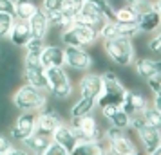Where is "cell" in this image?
Masks as SVG:
<instances>
[{"instance_id":"60d3db41","label":"cell","mask_w":161,"mask_h":155,"mask_svg":"<svg viewBox=\"0 0 161 155\" xmlns=\"http://www.w3.org/2000/svg\"><path fill=\"white\" fill-rule=\"evenodd\" d=\"M0 155H6V153H0Z\"/></svg>"},{"instance_id":"7a4b0ae2","label":"cell","mask_w":161,"mask_h":155,"mask_svg":"<svg viewBox=\"0 0 161 155\" xmlns=\"http://www.w3.org/2000/svg\"><path fill=\"white\" fill-rule=\"evenodd\" d=\"M102 76V94L96 99V108H103V106H121L123 97L127 94V87H125L119 76L112 70H105Z\"/></svg>"},{"instance_id":"836d02e7","label":"cell","mask_w":161,"mask_h":155,"mask_svg":"<svg viewBox=\"0 0 161 155\" xmlns=\"http://www.w3.org/2000/svg\"><path fill=\"white\" fill-rule=\"evenodd\" d=\"M44 155H71V153L67 152L65 148H62L60 144H56V142L51 141V144L47 146V150L44 152Z\"/></svg>"},{"instance_id":"74e56055","label":"cell","mask_w":161,"mask_h":155,"mask_svg":"<svg viewBox=\"0 0 161 155\" xmlns=\"http://www.w3.org/2000/svg\"><path fill=\"white\" fill-rule=\"evenodd\" d=\"M69 2H73V4L76 6V8H80L81 4H83V0H69Z\"/></svg>"},{"instance_id":"8d00e7d4","label":"cell","mask_w":161,"mask_h":155,"mask_svg":"<svg viewBox=\"0 0 161 155\" xmlns=\"http://www.w3.org/2000/svg\"><path fill=\"white\" fill-rule=\"evenodd\" d=\"M6 155H31V153H29V152H25L24 148H16V146H13Z\"/></svg>"},{"instance_id":"7c38bea8","label":"cell","mask_w":161,"mask_h":155,"mask_svg":"<svg viewBox=\"0 0 161 155\" xmlns=\"http://www.w3.org/2000/svg\"><path fill=\"white\" fill-rule=\"evenodd\" d=\"M76 20H80V22L87 23L91 27H94L98 33L102 29L105 22H107V18L103 16V13L98 9V6L94 4H91V2H83L78 9V15H76Z\"/></svg>"},{"instance_id":"ac0fdd59","label":"cell","mask_w":161,"mask_h":155,"mask_svg":"<svg viewBox=\"0 0 161 155\" xmlns=\"http://www.w3.org/2000/svg\"><path fill=\"white\" fill-rule=\"evenodd\" d=\"M100 112L110 123V126H114L118 130H127L129 128L130 116L123 110V106H103V108H100Z\"/></svg>"},{"instance_id":"d4e9b609","label":"cell","mask_w":161,"mask_h":155,"mask_svg":"<svg viewBox=\"0 0 161 155\" xmlns=\"http://www.w3.org/2000/svg\"><path fill=\"white\" fill-rule=\"evenodd\" d=\"M138 29L139 33H156L161 23V11H148L145 15L138 16Z\"/></svg>"},{"instance_id":"ab89813d","label":"cell","mask_w":161,"mask_h":155,"mask_svg":"<svg viewBox=\"0 0 161 155\" xmlns=\"http://www.w3.org/2000/svg\"><path fill=\"white\" fill-rule=\"evenodd\" d=\"M132 155H147V153H145V152H141V150H138L136 153H132Z\"/></svg>"},{"instance_id":"ba28073f","label":"cell","mask_w":161,"mask_h":155,"mask_svg":"<svg viewBox=\"0 0 161 155\" xmlns=\"http://www.w3.org/2000/svg\"><path fill=\"white\" fill-rule=\"evenodd\" d=\"M24 80L27 85L45 90V67L42 65L40 56H33V54L24 56Z\"/></svg>"},{"instance_id":"8fae6325","label":"cell","mask_w":161,"mask_h":155,"mask_svg":"<svg viewBox=\"0 0 161 155\" xmlns=\"http://www.w3.org/2000/svg\"><path fill=\"white\" fill-rule=\"evenodd\" d=\"M100 38L102 40H109V38H134L139 34L138 23L136 22H118V20H112V22H105L102 29H100Z\"/></svg>"},{"instance_id":"83f0119b","label":"cell","mask_w":161,"mask_h":155,"mask_svg":"<svg viewBox=\"0 0 161 155\" xmlns=\"http://www.w3.org/2000/svg\"><path fill=\"white\" fill-rule=\"evenodd\" d=\"M36 11H38V4L35 0H15L13 16L16 20H29Z\"/></svg>"},{"instance_id":"4316f807","label":"cell","mask_w":161,"mask_h":155,"mask_svg":"<svg viewBox=\"0 0 161 155\" xmlns=\"http://www.w3.org/2000/svg\"><path fill=\"white\" fill-rule=\"evenodd\" d=\"M147 126L161 128V106H159V96H154V103H150L145 110L141 112Z\"/></svg>"},{"instance_id":"9a60e30c","label":"cell","mask_w":161,"mask_h":155,"mask_svg":"<svg viewBox=\"0 0 161 155\" xmlns=\"http://www.w3.org/2000/svg\"><path fill=\"white\" fill-rule=\"evenodd\" d=\"M107 148H109V155H132L138 152V144L125 132L114 139L107 141Z\"/></svg>"},{"instance_id":"3957f363","label":"cell","mask_w":161,"mask_h":155,"mask_svg":"<svg viewBox=\"0 0 161 155\" xmlns=\"http://www.w3.org/2000/svg\"><path fill=\"white\" fill-rule=\"evenodd\" d=\"M103 42V52L118 67H129L136 58V47L130 38H109Z\"/></svg>"},{"instance_id":"5b68a950","label":"cell","mask_w":161,"mask_h":155,"mask_svg":"<svg viewBox=\"0 0 161 155\" xmlns=\"http://www.w3.org/2000/svg\"><path fill=\"white\" fill-rule=\"evenodd\" d=\"M45 103H47L45 90H40L27 83L18 87L13 94V105L20 112H38L42 106H45Z\"/></svg>"},{"instance_id":"7402d4cb","label":"cell","mask_w":161,"mask_h":155,"mask_svg":"<svg viewBox=\"0 0 161 155\" xmlns=\"http://www.w3.org/2000/svg\"><path fill=\"white\" fill-rule=\"evenodd\" d=\"M27 23H29V29H31V38H38V40H45V38H47L49 29H51V23H49L45 13L40 8H38L36 13L27 20Z\"/></svg>"},{"instance_id":"5bb4252c","label":"cell","mask_w":161,"mask_h":155,"mask_svg":"<svg viewBox=\"0 0 161 155\" xmlns=\"http://www.w3.org/2000/svg\"><path fill=\"white\" fill-rule=\"evenodd\" d=\"M138 139L141 144V152H145L147 155L152 153L154 150L161 148V132L159 128L154 126H143L141 130H138Z\"/></svg>"},{"instance_id":"2e32d148","label":"cell","mask_w":161,"mask_h":155,"mask_svg":"<svg viewBox=\"0 0 161 155\" xmlns=\"http://www.w3.org/2000/svg\"><path fill=\"white\" fill-rule=\"evenodd\" d=\"M148 105H150V101H148V97H147L143 92L127 89V94H125V97H123L121 106H123V110L127 112L129 116H132V114H136V112H143Z\"/></svg>"},{"instance_id":"cb8c5ba5","label":"cell","mask_w":161,"mask_h":155,"mask_svg":"<svg viewBox=\"0 0 161 155\" xmlns=\"http://www.w3.org/2000/svg\"><path fill=\"white\" fill-rule=\"evenodd\" d=\"M20 144H22V148L25 152H29L31 155H44L47 146L51 144V137L35 132V133H31L29 137H25L24 141H20Z\"/></svg>"},{"instance_id":"277c9868","label":"cell","mask_w":161,"mask_h":155,"mask_svg":"<svg viewBox=\"0 0 161 155\" xmlns=\"http://www.w3.org/2000/svg\"><path fill=\"white\" fill-rule=\"evenodd\" d=\"M73 81L67 74L65 67H49L45 69V92L56 99H67L73 94Z\"/></svg>"},{"instance_id":"603a6c76","label":"cell","mask_w":161,"mask_h":155,"mask_svg":"<svg viewBox=\"0 0 161 155\" xmlns=\"http://www.w3.org/2000/svg\"><path fill=\"white\" fill-rule=\"evenodd\" d=\"M51 141L56 142V144H60L62 148H65L69 153L73 152V148L76 146V142H78V139H76V135H74V132H73V128L67 125V123H62V125L54 130V133L51 135Z\"/></svg>"},{"instance_id":"e0dca14e","label":"cell","mask_w":161,"mask_h":155,"mask_svg":"<svg viewBox=\"0 0 161 155\" xmlns=\"http://www.w3.org/2000/svg\"><path fill=\"white\" fill-rule=\"evenodd\" d=\"M134 69L141 80H150L154 76L161 74V65L156 58H148V56H141V58H134Z\"/></svg>"},{"instance_id":"4dcf8cb0","label":"cell","mask_w":161,"mask_h":155,"mask_svg":"<svg viewBox=\"0 0 161 155\" xmlns=\"http://www.w3.org/2000/svg\"><path fill=\"white\" fill-rule=\"evenodd\" d=\"M13 22H15V16L8 15V13H0V40L9 36V31L13 27Z\"/></svg>"},{"instance_id":"ffe728a7","label":"cell","mask_w":161,"mask_h":155,"mask_svg":"<svg viewBox=\"0 0 161 155\" xmlns=\"http://www.w3.org/2000/svg\"><path fill=\"white\" fill-rule=\"evenodd\" d=\"M71 155H109L107 141H78Z\"/></svg>"},{"instance_id":"8992f818","label":"cell","mask_w":161,"mask_h":155,"mask_svg":"<svg viewBox=\"0 0 161 155\" xmlns=\"http://www.w3.org/2000/svg\"><path fill=\"white\" fill-rule=\"evenodd\" d=\"M69 126L73 128L74 135L78 141H100L103 139V130L100 121L94 114H89L83 117H73Z\"/></svg>"},{"instance_id":"d6986e66","label":"cell","mask_w":161,"mask_h":155,"mask_svg":"<svg viewBox=\"0 0 161 155\" xmlns=\"http://www.w3.org/2000/svg\"><path fill=\"white\" fill-rule=\"evenodd\" d=\"M40 61L45 69L49 67H64V45L60 44H45L40 54Z\"/></svg>"},{"instance_id":"6da1fadb","label":"cell","mask_w":161,"mask_h":155,"mask_svg":"<svg viewBox=\"0 0 161 155\" xmlns=\"http://www.w3.org/2000/svg\"><path fill=\"white\" fill-rule=\"evenodd\" d=\"M98 40H100L98 31L80 20H74L69 27L60 31V45H64V47L87 49L89 45H94Z\"/></svg>"},{"instance_id":"d6a6232c","label":"cell","mask_w":161,"mask_h":155,"mask_svg":"<svg viewBox=\"0 0 161 155\" xmlns=\"http://www.w3.org/2000/svg\"><path fill=\"white\" fill-rule=\"evenodd\" d=\"M147 87L150 89V92H152L154 96H159L161 94V74L159 76H154L150 80H147Z\"/></svg>"},{"instance_id":"4fadbf2b","label":"cell","mask_w":161,"mask_h":155,"mask_svg":"<svg viewBox=\"0 0 161 155\" xmlns=\"http://www.w3.org/2000/svg\"><path fill=\"white\" fill-rule=\"evenodd\" d=\"M102 76L98 72H85L78 81V90L80 97H89V99H98L102 94Z\"/></svg>"},{"instance_id":"44dd1931","label":"cell","mask_w":161,"mask_h":155,"mask_svg":"<svg viewBox=\"0 0 161 155\" xmlns=\"http://www.w3.org/2000/svg\"><path fill=\"white\" fill-rule=\"evenodd\" d=\"M9 42L15 45V47H20V49H24L25 45H27V42L31 40V29H29V23H27V20H16L13 22V27H11V31H9Z\"/></svg>"},{"instance_id":"f35d334b","label":"cell","mask_w":161,"mask_h":155,"mask_svg":"<svg viewBox=\"0 0 161 155\" xmlns=\"http://www.w3.org/2000/svg\"><path fill=\"white\" fill-rule=\"evenodd\" d=\"M148 155H161V148H158V150H154L152 153H148Z\"/></svg>"},{"instance_id":"484cf974","label":"cell","mask_w":161,"mask_h":155,"mask_svg":"<svg viewBox=\"0 0 161 155\" xmlns=\"http://www.w3.org/2000/svg\"><path fill=\"white\" fill-rule=\"evenodd\" d=\"M96 110V99H89V97H80L78 101H74L69 108V116L73 117H83L89 114H94Z\"/></svg>"},{"instance_id":"9c48e42d","label":"cell","mask_w":161,"mask_h":155,"mask_svg":"<svg viewBox=\"0 0 161 155\" xmlns=\"http://www.w3.org/2000/svg\"><path fill=\"white\" fill-rule=\"evenodd\" d=\"M62 123L64 121H62V116L58 114V110L54 106H49V105L45 103V106H42L36 112V128H35V132L51 137L53 133H54V130Z\"/></svg>"},{"instance_id":"f1b7e54d","label":"cell","mask_w":161,"mask_h":155,"mask_svg":"<svg viewBox=\"0 0 161 155\" xmlns=\"http://www.w3.org/2000/svg\"><path fill=\"white\" fill-rule=\"evenodd\" d=\"M114 20H118V22H138V16L129 6H119V8H114Z\"/></svg>"},{"instance_id":"30bf717a","label":"cell","mask_w":161,"mask_h":155,"mask_svg":"<svg viewBox=\"0 0 161 155\" xmlns=\"http://www.w3.org/2000/svg\"><path fill=\"white\" fill-rule=\"evenodd\" d=\"M35 128H36V112H22L20 116H16L9 128V139L20 142L25 137H29L31 133H35Z\"/></svg>"},{"instance_id":"f546056e","label":"cell","mask_w":161,"mask_h":155,"mask_svg":"<svg viewBox=\"0 0 161 155\" xmlns=\"http://www.w3.org/2000/svg\"><path fill=\"white\" fill-rule=\"evenodd\" d=\"M65 4L67 0H42V4L38 8L42 9L45 15H53V13H62Z\"/></svg>"},{"instance_id":"e575fe53","label":"cell","mask_w":161,"mask_h":155,"mask_svg":"<svg viewBox=\"0 0 161 155\" xmlns=\"http://www.w3.org/2000/svg\"><path fill=\"white\" fill-rule=\"evenodd\" d=\"M11 148H13V141L9 139V135L0 132V153H8Z\"/></svg>"},{"instance_id":"52a82bcc","label":"cell","mask_w":161,"mask_h":155,"mask_svg":"<svg viewBox=\"0 0 161 155\" xmlns=\"http://www.w3.org/2000/svg\"><path fill=\"white\" fill-rule=\"evenodd\" d=\"M94 63L92 54L80 47H64V67H69L78 72H89Z\"/></svg>"},{"instance_id":"1f68e13d","label":"cell","mask_w":161,"mask_h":155,"mask_svg":"<svg viewBox=\"0 0 161 155\" xmlns=\"http://www.w3.org/2000/svg\"><path fill=\"white\" fill-rule=\"evenodd\" d=\"M147 47L150 49V52H154V54H159L161 51V33H152V36L147 40Z\"/></svg>"},{"instance_id":"d590c367","label":"cell","mask_w":161,"mask_h":155,"mask_svg":"<svg viewBox=\"0 0 161 155\" xmlns=\"http://www.w3.org/2000/svg\"><path fill=\"white\" fill-rule=\"evenodd\" d=\"M15 11V0H0V13L13 15Z\"/></svg>"}]
</instances>
